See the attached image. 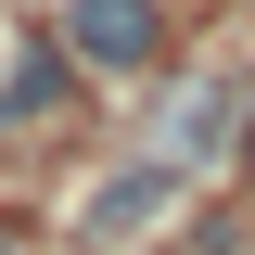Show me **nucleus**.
Returning a JSON list of instances; mask_svg holds the SVG:
<instances>
[{
    "label": "nucleus",
    "instance_id": "4",
    "mask_svg": "<svg viewBox=\"0 0 255 255\" xmlns=\"http://www.w3.org/2000/svg\"><path fill=\"white\" fill-rule=\"evenodd\" d=\"M243 153H255V115H243Z\"/></svg>",
    "mask_w": 255,
    "mask_h": 255
},
{
    "label": "nucleus",
    "instance_id": "2",
    "mask_svg": "<svg viewBox=\"0 0 255 255\" xmlns=\"http://www.w3.org/2000/svg\"><path fill=\"white\" fill-rule=\"evenodd\" d=\"M166 204H179V166H128V179L90 191V230H140V217H166Z\"/></svg>",
    "mask_w": 255,
    "mask_h": 255
},
{
    "label": "nucleus",
    "instance_id": "3",
    "mask_svg": "<svg viewBox=\"0 0 255 255\" xmlns=\"http://www.w3.org/2000/svg\"><path fill=\"white\" fill-rule=\"evenodd\" d=\"M217 128H230V90H191L179 115H166V153H179V140H217Z\"/></svg>",
    "mask_w": 255,
    "mask_h": 255
},
{
    "label": "nucleus",
    "instance_id": "1",
    "mask_svg": "<svg viewBox=\"0 0 255 255\" xmlns=\"http://www.w3.org/2000/svg\"><path fill=\"white\" fill-rule=\"evenodd\" d=\"M64 51L102 64V77H140V64L166 51V13L153 0H77V13H64Z\"/></svg>",
    "mask_w": 255,
    "mask_h": 255
}]
</instances>
